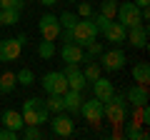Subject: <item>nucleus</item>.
Here are the masks:
<instances>
[{
	"label": "nucleus",
	"instance_id": "f257e3e1",
	"mask_svg": "<svg viewBox=\"0 0 150 140\" xmlns=\"http://www.w3.org/2000/svg\"><path fill=\"white\" fill-rule=\"evenodd\" d=\"M20 115H23V123L25 125H43V123H48L50 110L45 108V100H40V98H28L23 103Z\"/></svg>",
	"mask_w": 150,
	"mask_h": 140
},
{
	"label": "nucleus",
	"instance_id": "f03ea898",
	"mask_svg": "<svg viewBox=\"0 0 150 140\" xmlns=\"http://www.w3.org/2000/svg\"><path fill=\"white\" fill-rule=\"evenodd\" d=\"M125 115H128V100H125V95L115 93L108 103H103V118H108L112 125H123Z\"/></svg>",
	"mask_w": 150,
	"mask_h": 140
},
{
	"label": "nucleus",
	"instance_id": "7ed1b4c3",
	"mask_svg": "<svg viewBox=\"0 0 150 140\" xmlns=\"http://www.w3.org/2000/svg\"><path fill=\"white\" fill-rule=\"evenodd\" d=\"M98 35H100V30L95 28L93 18H78V23H75V28H73V43H78L80 48H85L88 43L98 40Z\"/></svg>",
	"mask_w": 150,
	"mask_h": 140
},
{
	"label": "nucleus",
	"instance_id": "20e7f679",
	"mask_svg": "<svg viewBox=\"0 0 150 140\" xmlns=\"http://www.w3.org/2000/svg\"><path fill=\"white\" fill-rule=\"evenodd\" d=\"M40 85L48 95H63L68 90V80H65V73L63 70H50L40 78Z\"/></svg>",
	"mask_w": 150,
	"mask_h": 140
},
{
	"label": "nucleus",
	"instance_id": "39448f33",
	"mask_svg": "<svg viewBox=\"0 0 150 140\" xmlns=\"http://www.w3.org/2000/svg\"><path fill=\"white\" fill-rule=\"evenodd\" d=\"M115 20H118L123 28H135V25H140V23H143V18H140V8L135 5V3H118Z\"/></svg>",
	"mask_w": 150,
	"mask_h": 140
},
{
	"label": "nucleus",
	"instance_id": "423d86ee",
	"mask_svg": "<svg viewBox=\"0 0 150 140\" xmlns=\"http://www.w3.org/2000/svg\"><path fill=\"white\" fill-rule=\"evenodd\" d=\"M50 130H53L55 138H70L75 133V120L70 115L63 113H53V120H50Z\"/></svg>",
	"mask_w": 150,
	"mask_h": 140
},
{
	"label": "nucleus",
	"instance_id": "0eeeda50",
	"mask_svg": "<svg viewBox=\"0 0 150 140\" xmlns=\"http://www.w3.org/2000/svg\"><path fill=\"white\" fill-rule=\"evenodd\" d=\"M125 63H128V58H125V53L120 48H112V50H103L100 53V68L103 70H123L125 68Z\"/></svg>",
	"mask_w": 150,
	"mask_h": 140
},
{
	"label": "nucleus",
	"instance_id": "6e6552de",
	"mask_svg": "<svg viewBox=\"0 0 150 140\" xmlns=\"http://www.w3.org/2000/svg\"><path fill=\"white\" fill-rule=\"evenodd\" d=\"M38 30H40V38L43 40H58V35H60V23H58V18L53 15V13H45L40 20H38Z\"/></svg>",
	"mask_w": 150,
	"mask_h": 140
},
{
	"label": "nucleus",
	"instance_id": "1a4fd4ad",
	"mask_svg": "<svg viewBox=\"0 0 150 140\" xmlns=\"http://www.w3.org/2000/svg\"><path fill=\"white\" fill-rule=\"evenodd\" d=\"M80 113H83V118H85L90 125H95V128H98V125H100V120H103V103L93 95L90 100H83Z\"/></svg>",
	"mask_w": 150,
	"mask_h": 140
},
{
	"label": "nucleus",
	"instance_id": "9d476101",
	"mask_svg": "<svg viewBox=\"0 0 150 140\" xmlns=\"http://www.w3.org/2000/svg\"><path fill=\"white\" fill-rule=\"evenodd\" d=\"M65 80H68V90H85V85H88V80H85V75H83V70H80V65L78 63H68L65 65Z\"/></svg>",
	"mask_w": 150,
	"mask_h": 140
},
{
	"label": "nucleus",
	"instance_id": "9b49d317",
	"mask_svg": "<svg viewBox=\"0 0 150 140\" xmlns=\"http://www.w3.org/2000/svg\"><path fill=\"white\" fill-rule=\"evenodd\" d=\"M125 43L133 45V48L138 50H145L148 48V25H135V28H128V33H125Z\"/></svg>",
	"mask_w": 150,
	"mask_h": 140
},
{
	"label": "nucleus",
	"instance_id": "f8f14e48",
	"mask_svg": "<svg viewBox=\"0 0 150 140\" xmlns=\"http://www.w3.org/2000/svg\"><path fill=\"white\" fill-rule=\"evenodd\" d=\"M23 53V45L18 43V38H5L0 40V63H13Z\"/></svg>",
	"mask_w": 150,
	"mask_h": 140
},
{
	"label": "nucleus",
	"instance_id": "ddd939ff",
	"mask_svg": "<svg viewBox=\"0 0 150 140\" xmlns=\"http://www.w3.org/2000/svg\"><path fill=\"white\" fill-rule=\"evenodd\" d=\"M90 85H93V93H95V98H98L100 103H108L112 95H115V85H112L108 78H103V75L98 78V80H93Z\"/></svg>",
	"mask_w": 150,
	"mask_h": 140
},
{
	"label": "nucleus",
	"instance_id": "4468645a",
	"mask_svg": "<svg viewBox=\"0 0 150 140\" xmlns=\"http://www.w3.org/2000/svg\"><path fill=\"white\" fill-rule=\"evenodd\" d=\"M60 58H63L65 63H78V65H80L83 60H85V53H83V48L78 43H63V48H60Z\"/></svg>",
	"mask_w": 150,
	"mask_h": 140
},
{
	"label": "nucleus",
	"instance_id": "2eb2a0df",
	"mask_svg": "<svg viewBox=\"0 0 150 140\" xmlns=\"http://www.w3.org/2000/svg\"><path fill=\"white\" fill-rule=\"evenodd\" d=\"M100 33L105 35L108 43H115V45H118V43H125V33H128V28H123L118 20H110V25H108L105 30H100Z\"/></svg>",
	"mask_w": 150,
	"mask_h": 140
},
{
	"label": "nucleus",
	"instance_id": "dca6fc26",
	"mask_svg": "<svg viewBox=\"0 0 150 140\" xmlns=\"http://www.w3.org/2000/svg\"><path fill=\"white\" fill-rule=\"evenodd\" d=\"M80 105H83V93L80 90H65L63 93V110L80 113Z\"/></svg>",
	"mask_w": 150,
	"mask_h": 140
},
{
	"label": "nucleus",
	"instance_id": "f3484780",
	"mask_svg": "<svg viewBox=\"0 0 150 140\" xmlns=\"http://www.w3.org/2000/svg\"><path fill=\"white\" fill-rule=\"evenodd\" d=\"M0 123H3V128L18 130V133H20V130L25 128V123H23V115H20V110H5V113L0 115Z\"/></svg>",
	"mask_w": 150,
	"mask_h": 140
},
{
	"label": "nucleus",
	"instance_id": "a211bd4d",
	"mask_svg": "<svg viewBox=\"0 0 150 140\" xmlns=\"http://www.w3.org/2000/svg\"><path fill=\"white\" fill-rule=\"evenodd\" d=\"M125 100H128V105H145V103H148V85H138V83H135L128 90Z\"/></svg>",
	"mask_w": 150,
	"mask_h": 140
},
{
	"label": "nucleus",
	"instance_id": "6ab92c4d",
	"mask_svg": "<svg viewBox=\"0 0 150 140\" xmlns=\"http://www.w3.org/2000/svg\"><path fill=\"white\" fill-rule=\"evenodd\" d=\"M133 80L138 83V85H148L150 83V65L145 63V60L133 65Z\"/></svg>",
	"mask_w": 150,
	"mask_h": 140
},
{
	"label": "nucleus",
	"instance_id": "aec40b11",
	"mask_svg": "<svg viewBox=\"0 0 150 140\" xmlns=\"http://www.w3.org/2000/svg\"><path fill=\"white\" fill-rule=\"evenodd\" d=\"M85 70H83V75H85V80H88V85H90L93 80H98V78L103 75V68H100V63H95V58H90V60H85Z\"/></svg>",
	"mask_w": 150,
	"mask_h": 140
},
{
	"label": "nucleus",
	"instance_id": "412c9836",
	"mask_svg": "<svg viewBox=\"0 0 150 140\" xmlns=\"http://www.w3.org/2000/svg\"><path fill=\"white\" fill-rule=\"evenodd\" d=\"M0 18H3V25H18L20 23V10H15V8H0Z\"/></svg>",
	"mask_w": 150,
	"mask_h": 140
},
{
	"label": "nucleus",
	"instance_id": "4be33fe9",
	"mask_svg": "<svg viewBox=\"0 0 150 140\" xmlns=\"http://www.w3.org/2000/svg\"><path fill=\"white\" fill-rule=\"evenodd\" d=\"M15 85H18L15 73H3V75H0V93H3V95L13 93V90H15Z\"/></svg>",
	"mask_w": 150,
	"mask_h": 140
},
{
	"label": "nucleus",
	"instance_id": "5701e85b",
	"mask_svg": "<svg viewBox=\"0 0 150 140\" xmlns=\"http://www.w3.org/2000/svg\"><path fill=\"white\" fill-rule=\"evenodd\" d=\"M58 23H60V30H73L75 23H78V15H73V13H60Z\"/></svg>",
	"mask_w": 150,
	"mask_h": 140
},
{
	"label": "nucleus",
	"instance_id": "b1692460",
	"mask_svg": "<svg viewBox=\"0 0 150 140\" xmlns=\"http://www.w3.org/2000/svg\"><path fill=\"white\" fill-rule=\"evenodd\" d=\"M38 55H40L43 60H50L55 55V43L53 40H43V43L38 45Z\"/></svg>",
	"mask_w": 150,
	"mask_h": 140
},
{
	"label": "nucleus",
	"instance_id": "393cba45",
	"mask_svg": "<svg viewBox=\"0 0 150 140\" xmlns=\"http://www.w3.org/2000/svg\"><path fill=\"white\" fill-rule=\"evenodd\" d=\"M100 13L110 20H115V13H118V0H103L100 3Z\"/></svg>",
	"mask_w": 150,
	"mask_h": 140
},
{
	"label": "nucleus",
	"instance_id": "a878e982",
	"mask_svg": "<svg viewBox=\"0 0 150 140\" xmlns=\"http://www.w3.org/2000/svg\"><path fill=\"white\" fill-rule=\"evenodd\" d=\"M15 80H18V85H33L35 83V75H33L30 68H23V70L15 73Z\"/></svg>",
	"mask_w": 150,
	"mask_h": 140
},
{
	"label": "nucleus",
	"instance_id": "bb28decb",
	"mask_svg": "<svg viewBox=\"0 0 150 140\" xmlns=\"http://www.w3.org/2000/svg\"><path fill=\"white\" fill-rule=\"evenodd\" d=\"M20 138H25V140H38V138H43L40 125H25V128L20 130Z\"/></svg>",
	"mask_w": 150,
	"mask_h": 140
},
{
	"label": "nucleus",
	"instance_id": "cd10ccee",
	"mask_svg": "<svg viewBox=\"0 0 150 140\" xmlns=\"http://www.w3.org/2000/svg\"><path fill=\"white\" fill-rule=\"evenodd\" d=\"M45 108H48L50 113H63V95H50L48 100H45Z\"/></svg>",
	"mask_w": 150,
	"mask_h": 140
},
{
	"label": "nucleus",
	"instance_id": "c85d7f7f",
	"mask_svg": "<svg viewBox=\"0 0 150 140\" xmlns=\"http://www.w3.org/2000/svg\"><path fill=\"white\" fill-rule=\"evenodd\" d=\"M85 48H88V58H100V53H103V43H98V40L88 43Z\"/></svg>",
	"mask_w": 150,
	"mask_h": 140
},
{
	"label": "nucleus",
	"instance_id": "c756f323",
	"mask_svg": "<svg viewBox=\"0 0 150 140\" xmlns=\"http://www.w3.org/2000/svg\"><path fill=\"white\" fill-rule=\"evenodd\" d=\"M90 18H93V23H95L98 30H105V28L110 25V18H105L103 13H95V15H90Z\"/></svg>",
	"mask_w": 150,
	"mask_h": 140
},
{
	"label": "nucleus",
	"instance_id": "7c9ffc66",
	"mask_svg": "<svg viewBox=\"0 0 150 140\" xmlns=\"http://www.w3.org/2000/svg\"><path fill=\"white\" fill-rule=\"evenodd\" d=\"M20 133L18 130H10V128H0V140H18Z\"/></svg>",
	"mask_w": 150,
	"mask_h": 140
},
{
	"label": "nucleus",
	"instance_id": "2f4dec72",
	"mask_svg": "<svg viewBox=\"0 0 150 140\" xmlns=\"http://www.w3.org/2000/svg\"><path fill=\"white\" fill-rule=\"evenodd\" d=\"M0 8H15V10H23V8H25V0H0Z\"/></svg>",
	"mask_w": 150,
	"mask_h": 140
},
{
	"label": "nucleus",
	"instance_id": "473e14b6",
	"mask_svg": "<svg viewBox=\"0 0 150 140\" xmlns=\"http://www.w3.org/2000/svg\"><path fill=\"white\" fill-rule=\"evenodd\" d=\"M78 15L80 18H90L93 15V5L90 3H80V5H78Z\"/></svg>",
	"mask_w": 150,
	"mask_h": 140
},
{
	"label": "nucleus",
	"instance_id": "72a5a7b5",
	"mask_svg": "<svg viewBox=\"0 0 150 140\" xmlns=\"http://www.w3.org/2000/svg\"><path fill=\"white\" fill-rule=\"evenodd\" d=\"M133 3H135L138 8H148V5H150V0H133Z\"/></svg>",
	"mask_w": 150,
	"mask_h": 140
},
{
	"label": "nucleus",
	"instance_id": "f704fd0d",
	"mask_svg": "<svg viewBox=\"0 0 150 140\" xmlns=\"http://www.w3.org/2000/svg\"><path fill=\"white\" fill-rule=\"evenodd\" d=\"M58 0H40V5H45V8H53Z\"/></svg>",
	"mask_w": 150,
	"mask_h": 140
},
{
	"label": "nucleus",
	"instance_id": "c9c22d12",
	"mask_svg": "<svg viewBox=\"0 0 150 140\" xmlns=\"http://www.w3.org/2000/svg\"><path fill=\"white\" fill-rule=\"evenodd\" d=\"M68 3H78V0H68Z\"/></svg>",
	"mask_w": 150,
	"mask_h": 140
},
{
	"label": "nucleus",
	"instance_id": "e433bc0d",
	"mask_svg": "<svg viewBox=\"0 0 150 140\" xmlns=\"http://www.w3.org/2000/svg\"><path fill=\"white\" fill-rule=\"evenodd\" d=\"M0 25H3V18H0Z\"/></svg>",
	"mask_w": 150,
	"mask_h": 140
}]
</instances>
